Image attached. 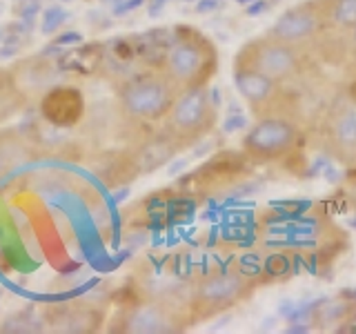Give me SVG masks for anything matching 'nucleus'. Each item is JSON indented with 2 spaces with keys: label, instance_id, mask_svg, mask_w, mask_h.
<instances>
[{
  "label": "nucleus",
  "instance_id": "7",
  "mask_svg": "<svg viewBox=\"0 0 356 334\" xmlns=\"http://www.w3.org/2000/svg\"><path fill=\"white\" fill-rule=\"evenodd\" d=\"M243 61L254 65L256 70L274 78L276 83H287L296 78L303 70V58H300L298 49L294 45H287L272 36H261L250 40L245 47L238 51Z\"/></svg>",
  "mask_w": 356,
  "mask_h": 334
},
{
  "label": "nucleus",
  "instance_id": "4",
  "mask_svg": "<svg viewBox=\"0 0 356 334\" xmlns=\"http://www.w3.org/2000/svg\"><path fill=\"white\" fill-rule=\"evenodd\" d=\"M218 109L207 87L185 89L176 96L172 109L163 118V129L178 143V148H194L216 127Z\"/></svg>",
  "mask_w": 356,
  "mask_h": 334
},
{
  "label": "nucleus",
  "instance_id": "8",
  "mask_svg": "<svg viewBox=\"0 0 356 334\" xmlns=\"http://www.w3.org/2000/svg\"><path fill=\"white\" fill-rule=\"evenodd\" d=\"M107 321L105 308L94 301H67L44 310L42 326L56 334H96Z\"/></svg>",
  "mask_w": 356,
  "mask_h": 334
},
{
  "label": "nucleus",
  "instance_id": "17",
  "mask_svg": "<svg viewBox=\"0 0 356 334\" xmlns=\"http://www.w3.org/2000/svg\"><path fill=\"white\" fill-rule=\"evenodd\" d=\"M327 29L348 33L356 25V0H321Z\"/></svg>",
  "mask_w": 356,
  "mask_h": 334
},
{
  "label": "nucleus",
  "instance_id": "2",
  "mask_svg": "<svg viewBox=\"0 0 356 334\" xmlns=\"http://www.w3.org/2000/svg\"><path fill=\"white\" fill-rule=\"evenodd\" d=\"M116 87V107L120 114L136 125H152L163 122L167 111L172 109L176 96L181 94L178 87L167 78L159 67L140 70L127 76Z\"/></svg>",
  "mask_w": 356,
  "mask_h": 334
},
{
  "label": "nucleus",
  "instance_id": "23",
  "mask_svg": "<svg viewBox=\"0 0 356 334\" xmlns=\"http://www.w3.org/2000/svg\"><path fill=\"white\" fill-rule=\"evenodd\" d=\"M236 3H241V5H250L252 0H236Z\"/></svg>",
  "mask_w": 356,
  "mask_h": 334
},
{
  "label": "nucleus",
  "instance_id": "15",
  "mask_svg": "<svg viewBox=\"0 0 356 334\" xmlns=\"http://www.w3.org/2000/svg\"><path fill=\"white\" fill-rule=\"evenodd\" d=\"M33 145L29 136L18 129H0V181L14 170L31 159Z\"/></svg>",
  "mask_w": 356,
  "mask_h": 334
},
{
  "label": "nucleus",
  "instance_id": "1",
  "mask_svg": "<svg viewBox=\"0 0 356 334\" xmlns=\"http://www.w3.org/2000/svg\"><path fill=\"white\" fill-rule=\"evenodd\" d=\"M159 70L178 87V92L207 87L218 72V49L205 33L178 25L165 45Z\"/></svg>",
  "mask_w": 356,
  "mask_h": 334
},
{
  "label": "nucleus",
  "instance_id": "16",
  "mask_svg": "<svg viewBox=\"0 0 356 334\" xmlns=\"http://www.w3.org/2000/svg\"><path fill=\"white\" fill-rule=\"evenodd\" d=\"M29 105L31 98L20 89L9 65L0 67V125H5L7 120L22 114Z\"/></svg>",
  "mask_w": 356,
  "mask_h": 334
},
{
  "label": "nucleus",
  "instance_id": "11",
  "mask_svg": "<svg viewBox=\"0 0 356 334\" xmlns=\"http://www.w3.org/2000/svg\"><path fill=\"white\" fill-rule=\"evenodd\" d=\"M323 138L332 161L343 167H356V100L343 103L332 111Z\"/></svg>",
  "mask_w": 356,
  "mask_h": 334
},
{
  "label": "nucleus",
  "instance_id": "5",
  "mask_svg": "<svg viewBox=\"0 0 356 334\" xmlns=\"http://www.w3.org/2000/svg\"><path fill=\"white\" fill-rule=\"evenodd\" d=\"M194 321L187 303L163 296H149L120 310L109 332L122 334H176L192 328Z\"/></svg>",
  "mask_w": 356,
  "mask_h": 334
},
{
  "label": "nucleus",
  "instance_id": "19",
  "mask_svg": "<svg viewBox=\"0 0 356 334\" xmlns=\"http://www.w3.org/2000/svg\"><path fill=\"white\" fill-rule=\"evenodd\" d=\"M145 0H127V3H120L118 7H116V14H127V11H131V9H136L138 5H143Z\"/></svg>",
  "mask_w": 356,
  "mask_h": 334
},
{
  "label": "nucleus",
  "instance_id": "12",
  "mask_svg": "<svg viewBox=\"0 0 356 334\" xmlns=\"http://www.w3.org/2000/svg\"><path fill=\"white\" fill-rule=\"evenodd\" d=\"M9 70L14 74L20 89L31 100H36V98L40 100L51 87L58 85V76L63 72L58 58H51L47 54H36V56H27V58H20L16 63H11Z\"/></svg>",
  "mask_w": 356,
  "mask_h": 334
},
{
  "label": "nucleus",
  "instance_id": "24",
  "mask_svg": "<svg viewBox=\"0 0 356 334\" xmlns=\"http://www.w3.org/2000/svg\"><path fill=\"white\" fill-rule=\"evenodd\" d=\"M350 296H352V299L356 296V289H352V294H350Z\"/></svg>",
  "mask_w": 356,
  "mask_h": 334
},
{
  "label": "nucleus",
  "instance_id": "6",
  "mask_svg": "<svg viewBox=\"0 0 356 334\" xmlns=\"http://www.w3.org/2000/svg\"><path fill=\"white\" fill-rule=\"evenodd\" d=\"M303 141V129L296 120L283 114H267L256 118L243 138V152L256 163L281 161L294 154Z\"/></svg>",
  "mask_w": 356,
  "mask_h": 334
},
{
  "label": "nucleus",
  "instance_id": "21",
  "mask_svg": "<svg viewBox=\"0 0 356 334\" xmlns=\"http://www.w3.org/2000/svg\"><path fill=\"white\" fill-rule=\"evenodd\" d=\"M348 40H350V45H352V49H356V25L348 31Z\"/></svg>",
  "mask_w": 356,
  "mask_h": 334
},
{
  "label": "nucleus",
  "instance_id": "9",
  "mask_svg": "<svg viewBox=\"0 0 356 334\" xmlns=\"http://www.w3.org/2000/svg\"><path fill=\"white\" fill-rule=\"evenodd\" d=\"M234 85H236L238 94L252 109L256 118L267 114H278V100H281V83H276L274 78L259 72L254 65L243 61L236 56L234 61Z\"/></svg>",
  "mask_w": 356,
  "mask_h": 334
},
{
  "label": "nucleus",
  "instance_id": "22",
  "mask_svg": "<svg viewBox=\"0 0 356 334\" xmlns=\"http://www.w3.org/2000/svg\"><path fill=\"white\" fill-rule=\"evenodd\" d=\"M352 72L356 74V49H354V56H352Z\"/></svg>",
  "mask_w": 356,
  "mask_h": 334
},
{
  "label": "nucleus",
  "instance_id": "3",
  "mask_svg": "<svg viewBox=\"0 0 356 334\" xmlns=\"http://www.w3.org/2000/svg\"><path fill=\"white\" fill-rule=\"evenodd\" d=\"M256 285H259V281L252 274H245L241 270H218L196 278L194 285L189 287L187 299L194 326L241 305L245 299L252 296Z\"/></svg>",
  "mask_w": 356,
  "mask_h": 334
},
{
  "label": "nucleus",
  "instance_id": "13",
  "mask_svg": "<svg viewBox=\"0 0 356 334\" xmlns=\"http://www.w3.org/2000/svg\"><path fill=\"white\" fill-rule=\"evenodd\" d=\"M85 111L83 94L74 87H51L40 98V114L54 127H72L81 120Z\"/></svg>",
  "mask_w": 356,
  "mask_h": 334
},
{
  "label": "nucleus",
  "instance_id": "10",
  "mask_svg": "<svg viewBox=\"0 0 356 334\" xmlns=\"http://www.w3.org/2000/svg\"><path fill=\"white\" fill-rule=\"evenodd\" d=\"M325 29L327 25H325V14H323L321 0H309V3H300L296 7L285 9L270 27L267 36L298 47V45L314 40Z\"/></svg>",
  "mask_w": 356,
  "mask_h": 334
},
{
  "label": "nucleus",
  "instance_id": "14",
  "mask_svg": "<svg viewBox=\"0 0 356 334\" xmlns=\"http://www.w3.org/2000/svg\"><path fill=\"white\" fill-rule=\"evenodd\" d=\"M178 152H181L178 143L163 127L147 132L131 148V156L138 167V174H152L159 167H165Z\"/></svg>",
  "mask_w": 356,
  "mask_h": 334
},
{
  "label": "nucleus",
  "instance_id": "18",
  "mask_svg": "<svg viewBox=\"0 0 356 334\" xmlns=\"http://www.w3.org/2000/svg\"><path fill=\"white\" fill-rule=\"evenodd\" d=\"M267 9H270V3H267V0H252L250 7L245 9V14H248V16H259V14H263V11H267Z\"/></svg>",
  "mask_w": 356,
  "mask_h": 334
},
{
  "label": "nucleus",
  "instance_id": "20",
  "mask_svg": "<svg viewBox=\"0 0 356 334\" xmlns=\"http://www.w3.org/2000/svg\"><path fill=\"white\" fill-rule=\"evenodd\" d=\"M218 7V0H198V11L200 14H205V11H214Z\"/></svg>",
  "mask_w": 356,
  "mask_h": 334
}]
</instances>
